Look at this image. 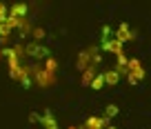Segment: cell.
<instances>
[{
    "label": "cell",
    "instance_id": "1",
    "mask_svg": "<svg viewBox=\"0 0 151 129\" xmlns=\"http://www.w3.org/2000/svg\"><path fill=\"white\" fill-rule=\"evenodd\" d=\"M56 69H58L56 58L49 56L42 65H33V67H31V76L36 78L38 85L49 87V85H53V80H56Z\"/></svg>",
    "mask_w": 151,
    "mask_h": 129
},
{
    "label": "cell",
    "instance_id": "2",
    "mask_svg": "<svg viewBox=\"0 0 151 129\" xmlns=\"http://www.w3.org/2000/svg\"><path fill=\"white\" fill-rule=\"evenodd\" d=\"M127 78H129V82H140L142 78H145V69H142V65H140V60L138 58H131L129 60V67H127Z\"/></svg>",
    "mask_w": 151,
    "mask_h": 129
},
{
    "label": "cell",
    "instance_id": "3",
    "mask_svg": "<svg viewBox=\"0 0 151 129\" xmlns=\"http://www.w3.org/2000/svg\"><path fill=\"white\" fill-rule=\"evenodd\" d=\"M98 53V49L96 47H89V49H82L80 53H78V69L80 71H85V69L93 67V56Z\"/></svg>",
    "mask_w": 151,
    "mask_h": 129
},
{
    "label": "cell",
    "instance_id": "4",
    "mask_svg": "<svg viewBox=\"0 0 151 129\" xmlns=\"http://www.w3.org/2000/svg\"><path fill=\"white\" fill-rule=\"evenodd\" d=\"M24 51H27V56H33V58H42V60H47V58H49V49L42 47V45H38V43L24 45Z\"/></svg>",
    "mask_w": 151,
    "mask_h": 129
},
{
    "label": "cell",
    "instance_id": "5",
    "mask_svg": "<svg viewBox=\"0 0 151 129\" xmlns=\"http://www.w3.org/2000/svg\"><path fill=\"white\" fill-rule=\"evenodd\" d=\"M116 40H120V43H129V40H133V31H131V27H129L127 22L118 25V29H116Z\"/></svg>",
    "mask_w": 151,
    "mask_h": 129
},
{
    "label": "cell",
    "instance_id": "6",
    "mask_svg": "<svg viewBox=\"0 0 151 129\" xmlns=\"http://www.w3.org/2000/svg\"><path fill=\"white\" fill-rule=\"evenodd\" d=\"M85 129H107V118L104 116H89L85 123Z\"/></svg>",
    "mask_w": 151,
    "mask_h": 129
},
{
    "label": "cell",
    "instance_id": "7",
    "mask_svg": "<svg viewBox=\"0 0 151 129\" xmlns=\"http://www.w3.org/2000/svg\"><path fill=\"white\" fill-rule=\"evenodd\" d=\"M40 123H42L45 129H60V127H58V123H56V118L51 116V111H45V114L40 116Z\"/></svg>",
    "mask_w": 151,
    "mask_h": 129
},
{
    "label": "cell",
    "instance_id": "8",
    "mask_svg": "<svg viewBox=\"0 0 151 129\" xmlns=\"http://www.w3.org/2000/svg\"><path fill=\"white\" fill-rule=\"evenodd\" d=\"M102 49H107V51L116 53V56H124V51H122V43H120V40H116V38H113L111 43L107 45V47H102Z\"/></svg>",
    "mask_w": 151,
    "mask_h": 129
},
{
    "label": "cell",
    "instance_id": "9",
    "mask_svg": "<svg viewBox=\"0 0 151 129\" xmlns=\"http://www.w3.org/2000/svg\"><path fill=\"white\" fill-rule=\"evenodd\" d=\"M9 14L16 16V18H24V16H27V5H22V2L11 5V7H9Z\"/></svg>",
    "mask_w": 151,
    "mask_h": 129
},
{
    "label": "cell",
    "instance_id": "10",
    "mask_svg": "<svg viewBox=\"0 0 151 129\" xmlns=\"http://www.w3.org/2000/svg\"><path fill=\"white\" fill-rule=\"evenodd\" d=\"M104 80H107V85H116V82L120 80V71L116 67L113 69H107V71H104Z\"/></svg>",
    "mask_w": 151,
    "mask_h": 129
},
{
    "label": "cell",
    "instance_id": "11",
    "mask_svg": "<svg viewBox=\"0 0 151 129\" xmlns=\"http://www.w3.org/2000/svg\"><path fill=\"white\" fill-rule=\"evenodd\" d=\"M96 76H98V74H96V65L89 67V69H85V71H82V85H91Z\"/></svg>",
    "mask_w": 151,
    "mask_h": 129
},
{
    "label": "cell",
    "instance_id": "12",
    "mask_svg": "<svg viewBox=\"0 0 151 129\" xmlns=\"http://www.w3.org/2000/svg\"><path fill=\"white\" fill-rule=\"evenodd\" d=\"M104 85H107V80H104V71H100L98 76L93 78V82H91V87H93V89H102Z\"/></svg>",
    "mask_w": 151,
    "mask_h": 129
},
{
    "label": "cell",
    "instance_id": "13",
    "mask_svg": "<svg viewBox=\"0 0 151 129\" xmlns=\"http://www.w3.org/2000/svg\"><path fill=\"white\" fill-rule=\"evenodd\" d=\"M9 31H11V29L7 27L5 22H0V40H2V43H5V40L9 38Z\"/></svg>",
    "mask_w": 151,
    "mask_h": 129
},
{
    "label": "cell",
    "instance_id": "14",
    "mask_svg": "<svg viewBox=\"0 0 151 129\" xmlns=\"http://www.w3.org/2000/svg\"><path fill=\"white\" fill-rule=\"evenodd\" d=\"M118 114V107L116 105H109L107 109H104V118H111V116H116Z\"/></svg>",
    "mask_w": 151,
    "mask_h": 129
},
{
    "label": "cell",
    "instance_id": "15",
    "mask_svg": "<svg viewBox=\"0 0 151 129\" xmlns=\"http://www.w3.org/2000/svg\"><path fill=\"white\" fill-rule=\"evenodd\" d=\"M31 34H33V38H36V40H42L45 38V29L36 27V29H31Z\"/></svg>",
    "mask_w": 151,
    "mask_h": 129
},
{
    "label": "cell",
    "instance_id": "16",
    "mask_svg": "<svg viewBox=\"0 0 151 129\" xmlns=\"http://www.w3.org/2000/svg\"><path fill=\"white\" fill-rule=\"evenodd\" d=\"M107 129H116V127H113V125H107Z\"/></svg>",
    "mask_w": 151,
    "mask_h": 129
},
{
    "label": "cell",
    "instance_id": "17",
    "mask_svg": "<svg viewBox=\"0 0 151 129\" xmlns=\"http://www.w3.org/2000/svg\"><path fill=\"white\" fill-rule=\"evenodd\" d=\"M69 129H80V127H73V125H71V127H69Z\"/></svg>",
    "mask_w": 151,
    "mask_h": 129
}]
</instances>
